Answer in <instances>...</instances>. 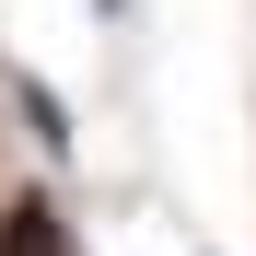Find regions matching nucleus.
<instances>
[{
	"label": "nucleus",
	"instance_id": "obj_1",
	"mask_svg": "<svg viewBox=\"0 0 256 256\" xmlns=\"http://www.w3.org/2000/svg\"><path fill=\"white\" fill-rule=\"evenodd\" d=\"M0 256H70L58 244V210L47 198H0Z\"/></svg>",
	"mask_w": 256,
	"mask_h": 256
}]
</instances>
